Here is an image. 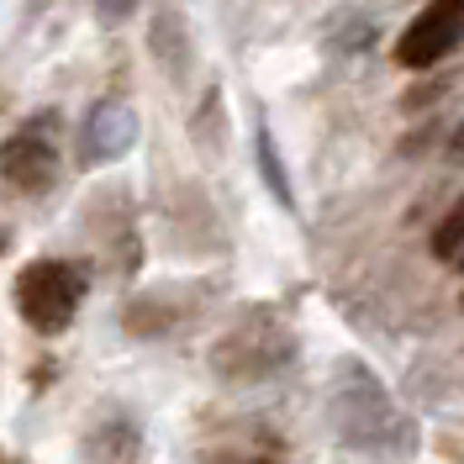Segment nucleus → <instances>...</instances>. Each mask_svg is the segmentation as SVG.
Returning <instances> with one entry per match:
<instances>
[{"instance_id":"nucleus-1","label":"nucleus","mask_w":464,"mask_h":464,"mask_svg":"<svg viewBox=\"0 0 464 464\" xmlns=\"http://www.w3.org/2000/svg\"><path fill=\"white\" fill-rule=\"evenodd\" d=\"M85 269L69 259H37L16 275V312L37 327V333H63L80 301H85Z\"/></svg>"},{"instance_id":"nucleus-2","label":"nucleus","mask_w":464,"mask_h":464,"mask_svg":"<svg viewBox=\"0 0 464 464\" xmlns=\"http://www.w3.org/2000/svg\"><path fill=\"white\" fill-rule=\"evenodd\" d=\"M285 359H290V333L269 312H254L248 322H237L217 348V370L227 380H259L269 370H280Z\"/></svg>"},{"instance_id":"nucleus-3","label":"nucleus","mask_w":464,"mask_h":464,"mask_svg":"<svg viewBox=\"0 0 464 464\" xmlns=\"http://www.w3.org/2000/svg\"><path fill=\"white\" fill-rule=\"evenodd\" d=\"M464 43V0H433L396 43V58L406 69H433Z\"/></svg>"},{"instance_id":"nucleus-4","label":"nucleus","mask_w":464,"mask_h":464,"mask_svg":"<svg viewBox=\"0 0 464 464\" xmlns=\"http://www.w3.org/2000/svg\"><path fill=\"white\" fill-rule=\"evenodd\" d=\"M58 179V148L53 138L37 127V132H16L0 143V185L16 190V196H43Z\"/></svg>"},{"instance_id":"nucleus-5","label":"nucleus","mask_w":464,"mask_h":464,"mask_svg":"<svg viewBox=\"0 0 464 464\" xmlns=\"http://www.w3.org/2000/svg\"><path fill=\"white\" fill-rule=\"evenodd\" d=\"M138 143V116L116 101H101L95 111L85 116V159L90 164H111L127 148Z\"/></svg>"},{"instance_id":"nucleus-6","label":"nucleus","mask_w":464,"mask_h":464,"mask_svg":"<svg viewBox=\"0 0 464 464\" xmlns=\"http://www.w3.org/2000/svg\"><path fill=\"white\" fill-rule=\"evenodd\" d=\"M433 254H438V259H449V264L464 254V201L454 206L443 222H438V232H433Z\"/></svg>"},{"instance_id":"nucleus-7","label":"nucleus","mask_w":464,"mask_h":464,"mask_svg":"<svg viewBox=\"0 0 464 464\" xmlns=\"http://www.w3.org/2000/svg\"><path fill=\"white\" fill-rule=\"evenodd\" d=\"M95 5H101V16H127L138 0H95Z\"/></svg>"},{"instance_id":"nucleus-8","label":"nucleus","mask_w":464,"mask_h":464,"mask_svg":"<svg viewBox=\"0 0 464 464\" xmlns=\"http://www.w3.org/2000/svg\"><path fill=\"white\" fill-rule=\"evenodd\" d=\"M5 243H11V237H5V227H0V254H5Z\"/></svg>"},{"instance_id":"nucleus-9","label":"nucleus","mask_w":464,"mask_h":464,"mask_svg":"<svg viewBox=\"0 0 464 464\" xmlns=\"http://www.w3.org/2000/svg\"><path fill=\"white\" fill-rule=\"evenodd\" d=\"M454 264H459V269H464V254H459V259H454Z\"/></svg>"},{"instance_id":"nucleus-10","label":"nucleus","mask_w":464,"mask_h":464,"mask_svg":"<svg viewBox=\"0 0 464 464\" xmlns=\"http://www.w3.org/2000/svg\"><path fill=\"white\" fill-rule=\"evenodd\" d=\"M254 464H275V459H254Z\"/></svg>"}]
</instances>
